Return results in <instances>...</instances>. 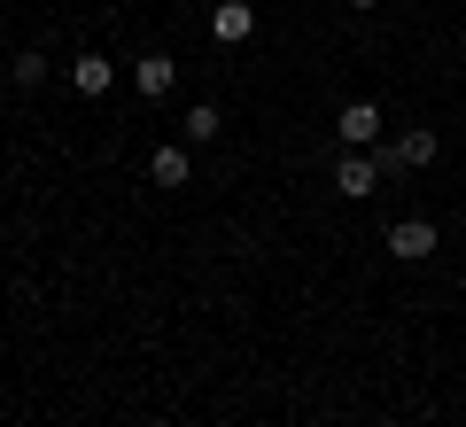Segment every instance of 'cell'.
<instances>
[{
    "label": "cell",
    "instance_id": "obj_1",
    "mask_svg": "<svg viewBox=\"0 0 466 427\" xmlns=\"http://www.w3.org/2000/svg\"><path fill=\"white\" fill-rule=\"evenodd\" d=\"M373 156H381L389 179H397V171H420V164H435V132H428V125H404L397 140H381Z\"/></svg>",
    "mask_w": 466,
    "mask_h": 427
},
{
    "label": "cell",
    "instance_id": "obj_2",
    "mask_svg": "<svg viewBox=\"0 0 466 427\" xmlns=\"http://www.w3.org/2000/svg\"><path fill=\"white\" fill-rule=\"evenodd\" d=\"M381 101H342V117H334V140L342 148H381Z\"/></svg>",
    "mask_w": 466,
    "mask_h": 427
},
{
    "label": "cell",
    "instance_id": "obj_3",
    "mask_svg": "<svg viewBox=\"0 0 466 427\" xmlns=\"http://www.w3.org/2000/svg\"><path fill=\"white\" fill-rule=\"evenodd\" d=\"M381 179H389V171H381V156H373V148H350L342 164H334V195H350V202H366Z\"/></svg>",
    "mask_w": 466,
    "mask_h": 427
},
{
    "label": "cell",
    "instance_id": "obj_4",
    "mask_svg": "<svg viewBox=\"0 0 466 427\" xmlns=\"http://www.w3.org/2000/svg\"><path fill=\"white\" fill-rule=\"evenodd\" d=\"M389 257L397 264H428L435 257V218H397V226H389Z\"/></svg>",
    "mask_w": 466,
    "mask_h": 427
},
{
    "label": "cell",
    "instance_id": "obj_5",
    "mask_svg": "<svg viewBox=\"0 0 466 427\" xmlns=\"http://www.w3.org/2000/svg\"><path fill=\"white\" fill-rule=\"evenodd\" d=\"M148 179L156 187H187V179H195V148H187V140H179V148H156L148 156Z\"/></svg>",
    "mask_w": 466,
    "mask_h": 427
},
{
    "label": "cell",
    "instance_id": "obj_6",
    "mask_svg": "<svg viewBox=\"0 0 466 427\" xmlns=\"http://www.w3.org/2000/svg\"><path fill=\"white\" fill-rule=\"evenodd\" d=\"M133 78H140V101H164V94H171V78H179V63H171V55H140Z\"/></svg>",
    "mask_w": 466,
    "mask_h": 427
},
{
    "label": "cell",
    "instance_id": "obj_7",
    "mask_svg": "<svg viewBox=\"0 0 466 427\" xmlns=\"http://www.w3.org/2000/svg\"><path fill=\"white\" fill-rule=\"evenodd\" d=\"M70 86H78L86 101H101L116 86V63H101V55H78V63H70Z\"/></svg>",
    "mask_w": 466,
    "mask_h": 427
},
{
    "label": "cell",
    "instance_id": "obj_8",
    "mask_svg": "<svg viewBox=\"0 0 466 427\" xmlns=\"http://www.w3.org/2000/svg\"><path fill=\"white\" fill-rule=\"evenodd\" d=\"M210 32L226 39V47H241V39L257 32V8H249V0H226V8H218V16H210Z\"/></svg>",
    "mask_w": 466,
    "mask_h": 427
},
{
    "label": "cell",
    "instance_id": "obj_9",
    "mask_svg": "<svg viewBox=\"0 0 466 427\" xmlns=\"http://www.w3.org/2000/svg\"><path fill=\"white\" fill-rule=\"evenodd\" d=\"M218 132H226V117H218V109H210V101H195V109H187V117H179V140H187V148H210Z\"/></svg>",
    "mask_w": 466,
    "mask_h": 427
},
{
    "label": "cell",
    "instance_id": "obj_10",
    "mask_svg": "<svg viewBox=\"0 0 466 427\" xmlns=\"http://www.w3.org/2000/svg\"><path fill=\"white\" fill-rule=\"evenodd\" d=\"M8 78H16V86H39V78H47V55H16V63H8Z\"/></svg>",
    "mask_w": 466,
    "mask_h": 427
},
{
    "label": "cell",
    "instance_id": "obj_11",
    "mask_svg": "<svg viewBox=\"0 0 466 427\" xmlns=\"http://www.w3.org/2000/svg\"><path fill=\"white\" fill-rule=\"evenodd\" d=\"M350 8H381V0H350Z\"/></svg>",
    "mask_w": 466,
    "mask_h": 427
}]
</instances>
